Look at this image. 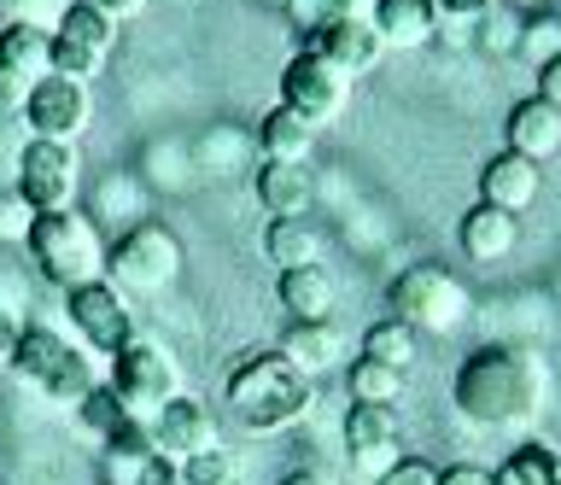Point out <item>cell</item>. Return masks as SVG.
Returning a JSON list of instances; mask_svg holds the SVG:
<instances>
[{
  "label": "cell",
  "instance_id": "18",
  "mask_svg": "<svg viewBox=\"0 0 561 485\" xmlns=\"http://www.w3.org/2000/svg\"><path fill=\"white\" fill-rule=\"evenodd\" d=\"M515 234H520V217L515 211H497V205H473V211L456 222V240H462V252L473 264H497V257L515 252Z\"/></svg>",
  "mask_w": 561,
  "mask_h": 485
},
{
  "label": "cell",
  "instance_id": "39",
  "mask_svg": "<svg viewBox=\"0 0 561 485\" xmlns=\"http://www.w3.org/2000/svg\"><path fill=\"white\" fill-rule=\"evenodd\" d=\"M438 485H491V474L473 462H456V467H438Z\"/></svg>",
  "mask_w": 561,
  "mask_h": 485
},
{
  "label": "cell",
  "instance_id": "38",
  "mask_svg": "<svg viewBox=\"0 0 561 485\" xmlns=\"http://www.w3.org/2000/svg\"><path fill=\"white\" fill-rule=\"evenodd\" d=\"M18 316H12V304H0V369H12V351H18Z\"/></svg>",
  "mask_w": 561,
  "mask_h": 485
},
{
  "label": "cell",
  "instance_id": "35",
  "mask_svg": "<svg viewBox=\"0 0 561 485\" xmlns=\"http://www.w3.org/2000/svg\"><path fill=\"white\" fill-rule=\"evenodd\" d=\"M135 485H182V462L147 457V462H140V480H135Z\"/></svg>",
  "mask_w": 561,
  "mask_h": 485
},
{
  "label": "cell",
  "instance_id": "26",
  "mask_svg": "<svg viewBox=\"0 0 561 485\" xmlns=\"http://www.w3.org/2000/svg\"><path fill=\"white\" fill-rule=\"evenodd\" d=\"M415 351H421V334H415L410 322H398V316H386V322H375L363 334V357L386 362V369H410Z\"/></svg>",
  "mask_w": 561,
  "mask_h": 485
},
{
  "label": "cell",
  "instance_id": "20",
  "mask_svg": "<svg viewBox=\"0 0 561 485\" xmlns=\"http://www.w3.org/2000/svg\"><path fill=\"white\" fill-rule=\"evenodd\" d=\"M340 351H345V339L333 322H287V334H280V357H287L305 380L328 374L333 362H340Z\"/></svg>",
  "mask_w": 561,
  "mask_h": 485
},
{
  "label": "cell",
  "instance_id": "7",
  "mask_svg": "<svg viewBox=\"0 0 561 485\" xmlns=\"http://www.w3.org/2000/svg\"><path fill=\"white\" fill-rule=\"evenodd\" d=\"M112 42H117V19H105L88 0H70L59 19H53V77H70V82L100 77Z\"/></svg>",
  "mask_w": 561,
  "mask_h": 485
},
{
  "label": "cell",
  "instance_id": "11",
  "mask_svg": "<svg viewBox=\"0 0 561 485\" xmlns=\"http://www.w3.org/2000/svg\"><path fill=\"white\" fill-rule=\"evenodd\" d=\"M65 310H70V322H77V334L88 339V351H100V357H117L123 345L135 339L129 304H123V292L112 281H88L77 292H65Z\"/></svg>",
  "mask_w": 561,
  "mask_h": 485
},
{
  "label": "cell",
  "instance_id": "4",
  "mask_svg": "<svg viewBox=\"0 0 561 485\" xmlns=\"http://www.w3.org/2000/svg\"><path fill=\"white\" fill-rule=\"evenodd\" d=\"M12 374L35 386L53 409H77L88 392L100 386L94 380V362H88L77 345H65L53 327H24L18 334V351H12Z\"/></svg>",
  "mask_w": 561,
  "mask_h": 485
},
{
  "label": "cell",
  "instance_id": "41",
  "mask_svg": "<svg viewBox=\"0 0 561 485\" xmlns=\"http://www.w3.org/2000/svg\"><path fill=\"white\" fill-rule=\"evenodd\" d=\"M88 7H100L105 19H129V12H140L147 0H88Z\"/></svg>",
  "mask_w": 561,
  "mask_h": 485
},
{
  "label": "cell",
  "instance_id": "45",
  "mask_svg": "<svg viewBox=\"0 0 561 485\" xmlns=\"http://www.w3.org/2000/svg\"><path fill=\"white\" fill-rule=\"evenodd\" d=\"M0 129H7V117H0Z\"/></svg>",
  "mask_w": 561,
  "mask_h": 485
},
{
  "label": "cell",
  "instance_id": "19",
  "mask_svg": "<svg viewBox=\"0 0 561 485\" xmlns=\"http://www.w3.org/2000/svg\"><path fill=\"white\" fill-rule=\"evenodd\" d=\"M438 0H375V36L386 47H421L438 36Z\"/></svg>",
  "mask_w": 561,
  "mask_h": 485
},
{
  "label": "cell",
  "instance_id": "42",
  "mask_svg": "<svg viewBox=\"0 0 561 485\" xmlns=\"http://www.w3.org/2000/svg\"><path fill=\"white\" fill-rule=\"evenodd\" d=\"M280 485H333V480L316 474V467H293V474H280Z\"/></svg>",
  "mask_w": 561,
  "mask_h": 485
},
{
  "label": "cell",
  "instance_id": "32",
  "mask_svg": "<svg viewBox=\"0 0 561 485\" xmlns=\"http://www.w3.org/2000/svg\"><path fill=\"white\" fill-rule=\"evenodd\" d=\"M380 485H438V467L421 462V457H398V462L380 474Z\"/></svg>",
  "mask_w": 561,
  "mask_h": 485
},
{
  "label": "cell",
  "instance_id": "24",
  "mask_svg": "<svg viewBox=\"0 0 561 485\" xmlns=\"http://www.w3.org/2000/svg\"><path fill=\"white\" fill-rule=\"evenodd\" d=\"M0 65L18 71L35 89L42 77H53V36L42 24H7L0 30Z\"/></svg>",
  "mask_w": 561,
  "mask_h": 485
},
{
  "label": "cell",
  "instance_id": "28",
  "mask_svg": "<svg viewBox=\"0 0 561 485\" xmlns=\"http://www.w3.org/2000/svg\"><path fill=\"white\" fill-rule=\"evenodd\" d=\"M351 397L357 404H398L403 397V369H386L375 357H357L351 362Z\"/></svg>",
  "mask_w": 561,
  "mask_h": 485
},
{
  "label": "cell",
  "instance_id": "30",
  "mask_svg": "<svg viewBox=\"0 0 561 485\" xmlns=\"http://www.w3.org/2000/svg\"><path fill=\"white\" fill-rule=\"evenodd\" d=\"M182 485H240V474H234V462H228L222 450H205V457L182 462Z\"/></svg>",
  "mask_w": 561,
  "mask_h": 485
},
{
  "label": "cell",
  "instance_id": "2",
  "mask_svg": "<svg viewBox=\"0 0 561 485\" xmlns=\"http://www.w3.org/2000/svg\"><path fill=\"white\" fill-rule=\"evenodd\" d=\"M228 404L252 432H280L293 422H305L316 404V386L293 369L280 351H252L228 374Z\"/></svg>",
  "mask_w": 561,
  "mask_h": 485
},
{
  "label": "cell",
  "instance_id": "14",
  "mask_svg": "<svg viewBox=\"0 0 561 485\" xmlns=\"http://www.w3.org/2000/svg\"><path fill=\"white\" fill-rule=\"evenodd\" d=\"M305 54H316V59H328L333 71H340V77L351 82V77L375 71V65H380V54H386V42L375 36V24L316 19V24H310V36H305Z\"/></svg>",
  "mask_w": 561,
  "mask_h": 485
},
{
  "label": "cell",
  "instance_id": "13",
  "mask_svg": "<svg viewBox=\"0 0 561 485\" xmlns=\"http://www.w3.org/2000/svg\"><path fill=\"white\" fill-rule=\"evenodd\" d=\"M345 457L357 474H386L398 462V404H351L345 415Z\"/></svg>",
  "mask_w": 561,
  "mask_h": 485
},
{
  "label": "cell",
  "instance_id": "5",
  "mask_svg": "<svg viewBox=\"0 0 561 485\" xmlns=\"http://www.w3.org/2000/svg\"><path fill=\"white\" fill-rule=\"evenodd\" d=\"M105 275H112L117 292H158V287H170L175 275H182V246H175V234L164 229V222L140 217L135 229L105 252Z\"/></svg>",
  "mask_w": 561,
  "mask_h": 485
},
{
  "label": "cell",
  "instance_id": "23",
  "mask_svg": "<svg viewBox=\"0 0 561 485\" xmlns=\"http://www.w3.org/2000/svg\"><path fill=\"white\" fill-rule=\"evenodd\" d=\"M257 199H263V211H275V217H305L310 199H316V182H310L305 164H270V159H263Z\"/></svg>",
  "mask_w": 561,
  "mask_h": 485
},
{
  "label": "cell",
  "instance_id": "31",
  "mask_svg": "<svg viewBox=\"0 0 561 485\" xmlns=\"http://www.w3.org/2000/svg\"><path fill=\"white\" fill-rule=\"evenodd\" d=\"M30 222H35V211L18 199V187H12V194H0V240H18V246H24Z\"/></svg>",
  "mask_w": 561,
  "mask_h": 485
},
{
  "label": "cell",
  "instance_id": "37",
  "mask_svg": "<svg viewBox=\"0 0 561 485\" xmlns=\"http://www.w3.org/2000/svg\"><path fill=\"white\" fill-rule=\"evenodd\" d=\"M538 100H550V106H561V54H550L538 65Z\"/></svg>",
  "mask_w": 561,
  "mask_h": 485
},
{
  "label": "cell",
  "instance_id": "12",
  "mask_svg": "<svg viewBox=\"0 0 561 485\" xmlns=\"http://www.w3.org/2000/svg\"><path fill=\"white\" fill-rule=\"evenodd\" d=\"M24 124H30L35 141H77V135L88 129V82L42 77V82L30 89Z\"/></svg>",
  "mask_w": 561,
  "mask_h": 485
},
{
  "label": "cell",
  "instance_id": "8",
  "mask_svg": "<svg viewBox=\"0 0 561 485\" xmlns=\"http://www.w3.org/2000/svg\"><path fill=\"white\" fill-rule=\"evenodd\" d=\"M105 386H112V392H117L135 415L164 409L170 397L182 392V386H175V362H170L164 351H158L152 339H140V334H135V339L112 357V380H105Z\"/></svg>",
  "mask_w": 561,
  "mask_h": 485
},
{
  "label": "cell",
  "instance_id": "22",
  "mask_svg": "<svg viewBox=\"0 0 561 485\" xmlns=\"http://www.w3.org/2000/svg\"><path fill=\"white\" fill-rule=\"evenodd\" d=\"M263 257L280 269H305L322 257V229H316L310 217H270V229H263Z\"/></svg>",
  "mask_w": 561,
  "mask_h": 485
},
{
  "label": "cell",
  "instance_id": "40",
  "mask_svg": "<svg viewBox=\"0 0 561 485\" xmlns=\"http://www.w3.org/2000/svg\"><path fill=\"white\" fill-rule=\"evenodd\" d=\"M491 7L497 0H438V12H450V19H485Z\"/></svg>",
  "mask_w": 561,
  "mask_h": 485
},
{
  "label": "cell",
  "instance_id": "3",
  "mask_svg": "<svg viewBox=\"0 0 561 485\" xmlns=\"http://www.w3.org/2000/svg\"><path fill=\"white\" fill-rule=\"evenodd\" d=\"M24 252H30V264L65 292H77L88 281H105V240H100L94 222L77 217V211H35Z\"/></svg>",
  "mask_w": 561,
  "mask_h": 485
},
{
  "label": "cell",
  "instance_id": "9",
  "mask_svg": "<svg viewBox=\"0 0 561 485\" xmlns=\"http://www.w3.org/2000/svg\"><path fill=\"white\" fill-rule=\"evenodd\" d=\"M70 194H77V152H70V141H35L30 135L24 159H18V199L30 211H65Z\"/></svg>",
  "mask_w": 561,
  "mask_h": 485
},
{
  "label": "cell",
  "instance_id": "36",
  "mask_svg": "<svg viewBox=\"0 0 561 485\" xmlns=\"http://www.w3.org/2000/svg\"><path fill=\"white\" fill-rule=\"evenodd\" d=\"M0 7L12 12V24H47V12L59 7V0H0ZM65 12V7H59Z\"/></svg>",
  "mask_w": 561,
  "mask_h": 485
},
{
  "label": "cell",
  "instance_id": "44",
  "mask_svg": "<svg viewBox=\"0 0 561 485\" xmlns=\"http://www.w3.org/2000/svg\"><path fill=\"white\" fill-rule=\"evenodd\" d=\"M556 485H561V457H556Z\"/></svg>",
  "mask_w": 561,
  "mask_h": 485
},
{
  "label": "cell",
  "instance_id": "25",
  "mask_svg": "<svg viewBox=\"0 0 561 485\" xmlns=\"http://www.w3.org/2000/svg\"><path fill=\"white\" fill-rule=\"evenodd\" d=\"M257 147H263V159H270V164H305L310 147H316V129H310L298 112L275 106V112L257 124Z\"/></svg>",
  "mask_w": 561,
  "mask_h": 485
},
{
  "label": "cell",
  "instance_id": "29",
  "mask_svg": "<svg viewBox=\"0 0 561 485\" xmlns=\"http://www.w3.org/2000/svg\"><path fill=\"white\" fill-rule=\"evenodd\" d=\"M129 404H123V397L112 392V386H94V392H88L82 397V404H77V422L88 427V432H94V439H112V432L123 427V422H129Z\"/></svg>",
  "mask_w": 561,
  "mask_h": 485
},
{
  "label": "cell",
  "instance_id": "43",
  "mask_svg": "<svg viewBox=\"0 0 561 485\" xmlns=\"http://www.w3.org/2000/svg\"><path fill=\"white\" fill-rule=\"evenodd\" d=\"M263 7H287V0H263Z\"/></svg>",
  "mask_w": 561,
  "mask_h": 485
},
{
  "label": "cell",
  "instance_id": "16",
  "mask_svg": "<svg viewBox=\"0 0 561 485\" xmlns=\"http://www.w3.org/2000/svg\"><path fill=\"white\" fill-rule=\"evenodd\" d=\"M503 135H508V152H520V159L543 164L550 152H561V106L550 100H515L503 117Z\"/></svg>",
  "mask_w": 561,
  "mask_h": 485
},
{
  "label": "cell",
  "instance_id": "21",
  "mask_svg": "<svg viewBox=\"0 0 561 485\" xmlns=\"http://www.w3.org/2000/svg\"><path fill=\"white\" fill-rule=\"evenodd\" d=\"M275 299L293 322H328L333 316V275L322 264H305V269H280L275 281Z\"/></svg>",
  "mask_w": 561,
  "mask_h": 485
},
{
  "label": "cell",
  "instance_id": "17",
  "mask_svg": "<svg viewBox=\"0 0 561 485\" xmlns=\"http://www.w3.org/2000/svg\"><path fill=\"white\" fill-rule=\"evenodd\" d=\"M538 187H543V182H538V164L520 159V152H508V147L480 170V199L497 205V211H515V217L538 199Z\"/></svg>",
  "mask_w": 561,
  "mask_h": 485
},
{
  "label": "cell",
  "instance_id": "15",
  "mask_svg": "<svg viewBox=\"0 0 561 485\" xmlns=\"http://www.w3.org/2000/svg\"><path fill=\"white\" fill-rule=\"evenodd\" d=\"M152 439H158V457H170V462L205 457V450H217V415H210L199 397H182V392H175L170 404L158 409Z\"/></svg>",
  "mask_w": 561,
  "mask_h": 485
},
{
  "label": "cell",
  "instance_id": "10",
  "mask_svg": "<svg viewBox=\"0 0 561 485\" xmlns=\"http://www.w3.org/2000/svg\"><path fill=\"white\" fill-rule=\"evenodd\" d=\"M280 106L287 112H298L310 129H322V124H333L340 117V106H345V77L333 71L328 59H316V54H298L287 59V71H280Z\"/></svg>",
  "mask_w": 561,
  "mask_h": 485
},
{
  "label": "cell",
  "instance_id": "27",
  "mask_svg": "<svg viewBox=\"0 0 561 485\" xmlns=\"http://www.w3.org/2000/svg\"><path fill=\"white\" fill-rule=\"evenodd\" d=\"M491 485H556V450L515 444V450H508V462L491 474Z\"/></svg>",
  "mask_w": 561,
  "mask_h": 485
},
{
  "label": "cell",
  "instance_id": "1",
  "mask_svg": "<svg viewBox=\"0 0 561 485\" xmlns=\"http://www.w3.org/2000/svg\"><path fill=\"white\" fill-rule=\"evenodd\" d=\"M543 362L526 345H480L462 357L456 369V415H468L473 427H497V432H520L543 415Z\"/></svg>",
  "mask_w": 561,
  "mask_h": 485
},
{
  "label": "cell",
  "instance_id": "34",
  "mask_svg": "<svg viewBox=\"0 0 561 485\" xmlns=\"http://www.w3.org/2000/svg\"><path fill=\"white\" fill-rule=\"evenodd\" d=\"M24 106H30V82L0 65V117H12V112H24Z\"/></svg>",
  "mask_w": 561,
  "mask_h": 485
},
{
  "label": "cell",
  "instance_id": "6",
  "mask_svg": "<svg viewBox=\"0 0 561 485\" xmlns=\"http://www.w3.org/2000/svg\"><path fill=\"white\" fill-rule=\"evenodd\" d=\"M392 316L410 322L415 334H450L468 316V299L438 264H415L392 281Z\"/></svg>",
  "mask_w": 561,
  "mask_h": 485
},
{
  "label": "cell",
  "instance_id": "33",
  "mask_svg": "<svg viewBox=\"0 0 561 485\" xmlns=\"http://www.w3.org/2000/svg\"><path fill=\"white\" fill-rule=\"evenodd\" d=\"M322 19H345V24H375V0H316Z\"/></svg>",
  "mask_w": 561,
  "mask_h": 485
}]
</instances>
